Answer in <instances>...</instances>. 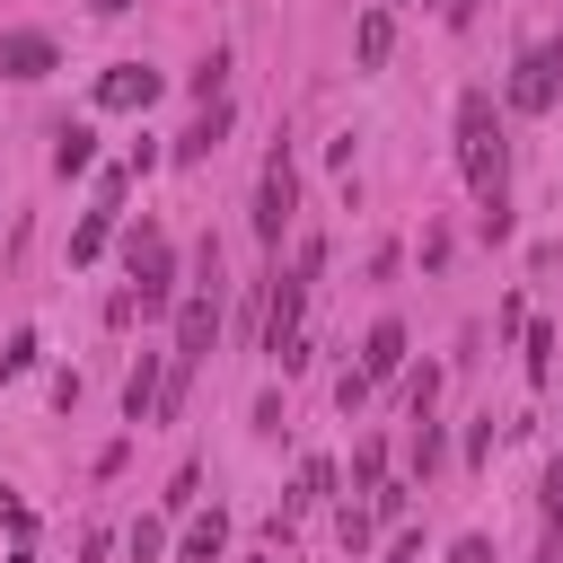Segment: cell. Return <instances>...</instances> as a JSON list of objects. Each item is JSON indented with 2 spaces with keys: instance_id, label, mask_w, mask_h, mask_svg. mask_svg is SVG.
I'll list each match as a JSON object with an SVG mask.
<instances>
[{
  "instance_id": "obj_1",
  "label": "cell",
  "mask_w": 563,
  "mask_h": 563,
  "mask_svg": "<svg viewBox=\"0 0 563 563\" xmlns=\"http://www.w3.org/2000/svg\"><path fill=\"white\" fill-rule=\"evenodd\" d=\"M317 273H325V238H299L290 273L273 264V290H264V334H255V352H264V361H282V369H308V290H317Z\"/></svg>"
},
{
  "instance_id": "obj_2",
  "label": "cell",
  "mask_w": 563,
  "mask_h": 563,
  "mask_svg": "<svg viewBox=\"0 0 563 563\" xmlns=\"http://www.w3.org/2000/svg\"><path fill=\"white\" fill-rule=\"evenodd\" d=\"M457 167H466L475 202H501V194H510V141H501L493 88H466V97H457Z\"/></svg>"
},
{
  "instance_id": "obj_3",
  "label": "cell",
  "mask_w": 563,
  "mask_h": 563,
  "mask_svg": "<svg viewBox=\"0 0 563 563\" xmlns=\"http://www.w3.org/2000/svg\"><path fill=\"white\" fill-rule=\"evenodd\" d=\"M290 211H299V167H290V150L273 141V158H264V176H255V238H264V246H282Z\"/></svg>"
},
{
  "instance_id": "obj_4",
  "label": "cell",
  "mask_w": 563,
  "mask_h": 563,
  "mask_svg": "<svg viewBox=\"0 0 563 563\" xmlns=\"http://www.w3.org/2000/svg\"><path fill=\"white\" fill-rule=\"evenodd\" d=\"M510 106H519V114H554V106H563V44H528V53H519Z\"/></svg>"
},
{
  "instance_id": "obj_5",
  "label": "cell",
  "mask_w": 563,
  "mask_h": 563,
  "mask_svg": "<svg viewBox=\"0 0 563 563\" xmlns=\"http://www.w3.org/2000/svg\"><path fill=\"white\" fill-rule=\"evenodd\" d=\"M211 334H220V290H185V308H176V369H202Z\"/></svg>"
},
{
  "instance_id": "obj_6",
  "label": "cell",
  "mask_w": 563,
  "mask_h": 563,
  "mask_svg": "<svg viewBox=\"0 0 563 563\" xmlns=\"http://www.w3.org/2000/svg\"><path fill=\"white\" fill-rule=\"evenodd\" d=\"M158 88H167V79H158L150 62H114V70L97 79V106H106V114H141V106H150Z\"/></svg>"
},
{
  "instance_id": "obj_7",
  "label": "cell",
  "mask_w": 563,
  "mask_h": 563,
  "mask_svg": "<svg viewBox=\"0 0 563 563\" xmlns=\"http://www.w3.org/2000/svg\"><path fill=\"white\" fill-rule=\"evenodd\" d=\"M53 62H62V44H53L44 26H9V35H0V79H44Z\"/></svg>"
},
{
  "instance_id": "obj_8",
  "label": "cell",
  "mask_w": 563,
  "mask_h": 563,
  "mask_svg": "<svg viewBox=\"0 0 563 563\" xmlns=\"http://www.w3.org/2000/svg\"><path fill=\"white\" fill-rule=\"evenodd\" d=\"M229 123H238V114H229V97H211V106H202V114H194V123L176 132V167H194V158H211V150L229 141Z\"/></svg>"
},
{
  "instance_id": "obj_9",
  "label": "cell",
  "mask_w": 563,
  "mask_h": 563,
  "mask_svg": "<svg viewBox=\"0 0 563 563\" xmlns=\"http://www.w3.org/2000/svg\"><path fill=\"white\" fill-rule=\"evenodd\" d=\"M396 369H405V325H396V317H378V325H369V343H361V378L378 387V378H396Z\"/></svg>"
},
{
  "instance_id": "obj_10",
  "label": "cell",
  "mask_w": 563,
  "mask_h": 563,
  "mask_svg": "<svg viewBox=\"0 0 563 563\" xmlns=\"http://www.w3.org/2000/svg\"><path fill=\"white\" fill-rule=\"evenodd\" d=\"M158 387H167V361H158V352H141V361H132V378H123V422H150V413H158Z\"/></svg>"
},
{
  "instance_id": "obj_11",
  "label": "cell",
  "mask_w": 563,
  "mask_h": 563,
  "mask_svg": "<svg viewBox=\"0 0 563 563\" xmlns=\"http://www.w3.org/2000/svg\"><path fill=\"white\" fill-rule=\"evenodd\" d=\"M387 44H396V18H387V9H361V26H352V62H361V70H378V62H387Z\"/></svg>"
},
{
  "instance_id": "obj_12",
  "label": "cell",
  "mask_w": 563,
  "mask_h": 563,
  "mask_svg": "<svg viewBox=\"0 0 563 563\" xmlns=\"http://www.w3.org/2000/svg\"><path fill=\"white\" fill-rule=\"evenodd\" d=\"M114 211H123V202H106V194H97V211L70 229V264H97V255H106V238H114Z\"/></svg>"
},
{
  "instance_id": "obj_13",
  "label": "cell",
  "mask_w": 563,
  "mask_h": 563,
  "mask_svg": "<svg viewBox=\"0 0 563 563\" xmlns=\"http://www.w3.org/2000/svg\"><path fill=\"white\" fill-rule=\"evenodd\" d=\"M88 158H97V132L88 123H62L53 132V176H88Z\"/></svg>"
},
{
  "instance_id": "obj_14",
  "label": "cell",
  "mask_w": 563,
  "mask_h": 563,
  "mask_svg": "<svg viewBox=\"0 0 563 563\" xmlns=\"http://www.w3.org/2000/svg\"><path fill=\"white\" fill-rule=\"evenodd\" d=\"M220 545H229V510H202L185 528V563H220Z\"/></svg>"
},
{
  "instance_id": "obj_15",
  "label": "cell",
  "mask_w": 563,
  "mask_h": 563,
  "mask_svg": "<svg viewBox=\"0 0 563 563\" xmlns=\"http://www.w3.org/2000/svg\"><path fill=\"white\" fill-rule=\"evenodd\" d=\"M325 493H334V466H325V457H308V466H299V484H290V501H282V510H317V501H325Z\"/></svg>"
},
{
  "instance_id": "obj_16",
  "label": "cell",
  "mask_w": 563,
  "mask_h": 563,
  "mask_svg": "<svg viewBox=\"0 0 563 563\" xmlns=\"http://www.w3.org/2000/svg\"><path fill=\"white\" fill-rule=\"evenodd\" d=\"M387 484V440H361L352 449V493H378Z\"/></svg>"
},
{
  "instance_id": "obj_17",
  "label": "cell",
  "mask_w": 563,
  "mask_h": 563,
  "mask_svg": "<svg viewBox=\"0 0 563 563\" xmlns=\"http://www.w3.org/2000/svg\"><path fill=\"white\" fill-rule=\"evenodd\" d=\"M220 79H229V44H211V53L194 62V79H185V88H194V97L211 106V97H220Z\"/></svg>"
},
{
  "instance_id": "obj_18",
  "label": "cell",
  "mask_w": 563,
  "mask_h": 563,
  "mask_svg": "<svg viewBox=\"0 0 563 563\" xmlns=\"http://www.w3.org/2000/svg\"><path fill=\"white\" fill-rule=\"evenodd\" d=\"M554 378V325H528V387Z\"/></svg>"
},
{
  "instance_id": "obj_19",
  "label": "cell",
  "mask_w": 563,
  "mask_h": 563,
  "mask_svg": "<svg viewBox=\"0 0 563 563\" xmlns=\"http://www.w3.org/2000/svg\"><path fill=\"white\" fill-rule=\"evenodd\" d=\"M334 528H343V545L361 554V545H369V528H378V510H369V501H343V510H334Z\"/></svg>"
},
{
  "instance_id": "obj_20",
  "label": "cell",
  "mask_w": 563,
  "mask_h": 563,
  "mask_svg": "<svg viewBox=\"0 0 563 563\" xmlns=\"http://www.w3.org/2000/svg\"><path fill=\"white\" fill-rule=\"evenodd\" d=\"M440 457H449V440H440V422H431V413H422V431H413V475H431V466H440Z\"/></svg>"
},
{
  "instance_id": "obj_21",
  "label": "cell",
  "mask_w": 563,
  "mask_h": 563,
  "mask_svg": "<svg viewBox=\"0 0 563 563\" xmlns=\"http://www.w3.org/2000/svg\"><path fill=\"white\" fill-rule=\"evenodd\" d=\"M431 396H440V361H422V369L405 378V405H413V413H431Z\"/></svg>"
},
{
  "instance_id": "obj_22",
  "label": "cell",
  "mask_w": 563,
  "mask_h": 563,
  "mask_svg": "<svg viewBox=\"0 0 563 563\" xmlns=\"http://www.w3.org/2000/svg\"><path fill=\"white\" fill-rule=\"evenodd\" d=\"M194 493H202V466H176L167 475V510H194Z\"/></svg>"
},
{
  "instance_id": "obj_23",
  "label": "cell",
  "mask_w": 563,
  "mask_h": 563,
  "mask_svg": "<svg viewBox=\"0 0 563 563\" xmlns=\"http://www.w3.org/2000/svg\"><path fill=\"white\" fill-rule=\"evenodd\" d=\"M158 554H167V528L141 519V528H132V563H158Z\"/></svg>"
},
{
  "instance_id": "obj_24",
  "label": "cell",
  "mask_w": 563,
  "mask_h": 563,
  "mask_svg": "<svg viewBox=\"0 0 563 563\" xmlns=\"http://www.w3.org/2000/svg\"><path fill=\"white\" fill-rule=\"evenodd\" d=\"M545 519L563 528V449H554V466H545Z\"/></svg>"
},
{
  "instance_id": "obj_25",
  "label": "cell",
  "mask_w": 563,
  "mask_h": 563,
  "mask_svg": "<svg viewBox=\"0 0 563 563\" xmlns=\"http://www.w3.org/2000/svg\"><path fill=\"white\" fill-rule=\"evenodd\" d=\"M449 563H493V537H457V545H449Z\"/></svg>"
},
{
  "instance_id": "obj_26",
  "label": "cell",
  "mask_w": 563,
  "mask_h": 563,
  "mask_svg": "<svg viewBox=\"0 0 563 563\" xmlns=\"http://www.w3.org/2000/svg\"><path fill=\"white\" fill-rule=\"evenodd\" d=\"M387 563H422V537H396V545H387Z\"/></svg>"
},
{
  "instance_id": "obj_27",
  "label": "cell",
  "mask_w": 563,
  "mask_h": 563,
  "mask_svg": "<svg viewBox=\"0 0 563 563\" xmlns=\"http://www.w3.org/2000/svg\"><path fill=\"white\" fill-rule=\"evenodd\" d=\"M88 9H97V18H123V9H132V0H88Z\"/></svg>"
},
{
  "instance_id": "obj_28",
  "label": "cell",
  "mask_w": 563,
  "mask_h": 563,
  "mask_svg": "<svg viewBox=\"0 0 563 563\" xmlns=\"http://www.w3.org/2000/svg\"><path fill=\"white\" fill-rule=\"evenodd\" d=\"M537 563H563V528H554V537H545V554H537Z\"/></svg>"
},
{
  "instance_id": "obj_29",
  "label": "cell",
  "mask_w": 563,
  "mask_h": 563,
  "mask_svg": "<svg viewBox=\"0 0 563 563\" xmlns=\"http://www.w3.org/2000/svg\"><path fill=\"white\" fill-rule=\"evenodd\" d=\"M440 9H449V18H466V9H475V0H440Z\"/></svg>"
}]
</instances>
